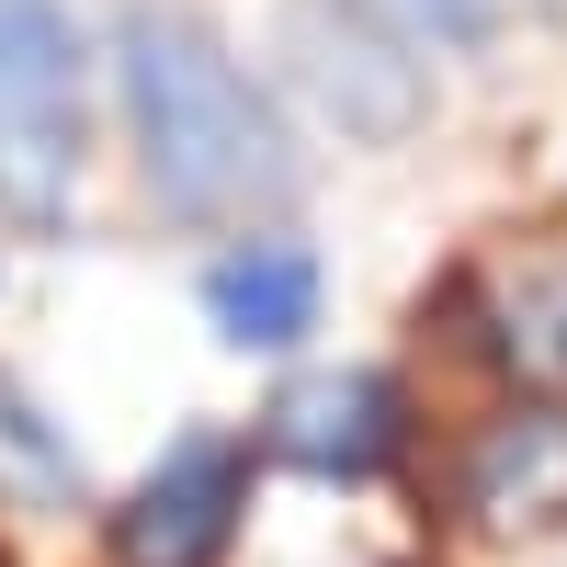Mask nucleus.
<instances>
[{"instance_id":"obj_8","label":"nucleus","mask_w":567,"mask_h":567,"mask_svg":"<svg viewBox=\"0 0 567 567\" xmlns=\"http://www.w3.org/2000/svg\"><path fill=\"white\" fill-rule=\"evenodd\" d=\"M0 488L12 499H80V454L58 443V420H45L12 374H0Z\"/></svg>"},{"instance_id":"obj_4","label":"nucleus","mask_w":567,"mask_h":567,"mask_svg":"<svg viewBox=\"0 0 567 567\" xmlns=\"http://www.w3.org/2000/svg\"><path fill=\"white\" fill-rule=\"evenodd\" d=\"M239 511H250V454L227 432H182L148 477L114 499V567H216L239 545Z\"/></svg>"},{"instance_id":"obj_7","label":"nucleus","mask_w":567,"mask_h":567,"mask_svg":"<svg viewBox=\"0 0 567 567\" xmlns=\"http://www.w3.org/2000/svg\"><path fill=\"white\" fill-rule=\"evenodd\" d=\"M465 499H477V523H499V534L556 523V511H567V420H556V409H511L499 432L477 443Z\"/></svg>"},{"instance_id":"obj_1","label":"nucleus","mask_w":567,"mask_h":567,"mask_svg":"<svg viewBox=\"0 0 567 567\" xmlns=\"http://www.w3.org/2000/svg\"><path fill=\"white\" fill-rule=\"evenodd\" d=\"M114 80H125L136 171L182 227H250L272 205H296V148H284L272 103L194 12L136 0L114 23Z\"/></svg>"},{"instance_id":"obj_3","label":"nucleus","mask_w":567,"mask_h":567,"mask_svg":"<svg viewBox=\"0 0 567 567\" xmlns=\"http://www.w3.org/2000/svg\"><path fill=\"white\" fill-rule=\"evenodd\" d=\"M272 58H284V80L307 91V114L341 125L352 148H398V136L432 114L420 34L386 12V0H284Z\"/></svg>"},{"instance_id":"obj_9","label":"nucleus","mask_w":567,"mask_h":567,"mask_svg":"<svg viewBox=\"0 0 567 567\" xmlns=\"http://www.w3.org/2000/svg\"><path fill=\"white\" fill-rule=\"evenodd\" d=\"M386 12H398L420 45H488L511 12H523V0H386Z\"/></svg>"},{"instance_id":"obj_5","label":"nucleus","mask_w":567,"mask_h":567,"mask_svg":"<svg viewBox=\"0 0 567 567\" xmlns=\"http://www.w3.org/2000/svg\"><path fill=\"white\" fill-rule=\"evenodd\" d=\"M284 465H307V477H374V465L398 454V386L374 363H341V374H296V386L272 398V432H261Z\"/></svg>"},{"instance_id":"obj_6","label":"nucleus","mask_w":567,"mask_h":567,"mask_svg":"<svg viewBox=\"0 0 567 567\" xmlns=\"http://www.w3.org/2000/svg\"><path fill=\"white\" fill-rule=\"evenodd\" d=\"M205 318L227 352H284L318 329V261L296 239H239L216 272H205Z\"/></svg>"},{"instance_id":"obj_2","label":"nucleus","mask_w":567,"mask_h":567,"mask_svg":"<svg viewBox=\"0 0 567 567\" xmlns=\"http://www.w3.org/2000/svg\"><path fill=\"white\" fill-rule=\"evenodd\" d=\"M91 159V45L58 0H0V227L58 239Z\"/></svg>"},{"instance_id":"obj_10","label":"nucleus","mask_w":567,"mask_h":567,"mask_svg":"<svg viewBox=\"0 0 567 567\" xmlns=\"http://www.w3.org/2000/svg\"><path fill=\"white\" fill-rule=\"evenodd\" d=\"M523 12H545V0H523Z\"/></svg>"}]
</instances>
